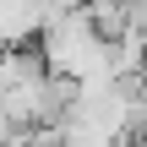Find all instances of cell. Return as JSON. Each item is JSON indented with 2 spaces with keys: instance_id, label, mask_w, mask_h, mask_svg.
Here are the masks:
<instances>
[{
  "instance_id": "6da1fadb",
  "label": "cell",
  "mask_w": 147,
  "mask_h": 147,
  "mask_svg": "<svg viewBox=\"0 0 147 147\" xmlns=\"http://www.w3.org/2000/svg\"><path fill=\"white\" fill-rule=\"evenodd\" d=\"M38 27H44L38 0H0V49H27V38H38Z\"/></svg>"
}]
</instances>
